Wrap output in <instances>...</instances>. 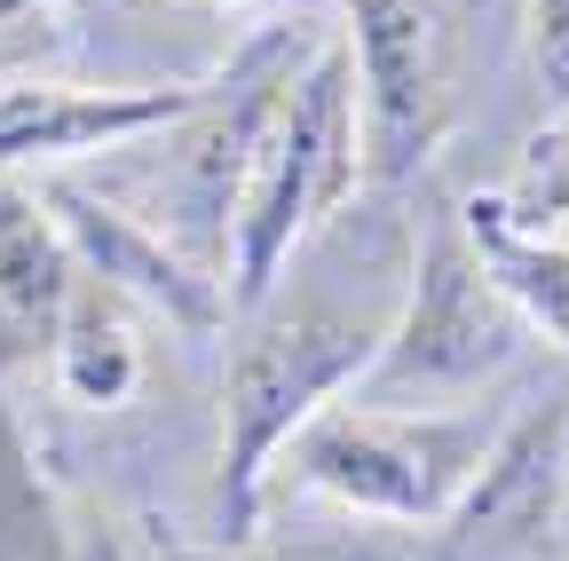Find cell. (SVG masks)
I'll list each match as a JSON object with an SVG mask.
<instances>
[{
	"label": "cell",
	"instance_id": "obj_9",
	"mask_svg": "<svg viewBox=\"0 0 569 561\" xmlns=\"http://www.w3.org/2000/svg\"><path fill=\"white\" fill-rule=\"evenodd\" d=\"M459 230H467L482 277L515 301V317L538 324V332H553V340L569 348V246H561V238H530V230H515L490 198L467 206Z\"/></svg>",
	"mask_w": 569,
	"mask_h": 561
},
{
	"label": "cell",
	"instance_id": "obj_3",
	"mask_svg": "<svg viewBox=\"0 0 569 561\" xmlns=\"http://www.w3.org/2000/svg\"><path fill=\"white\" fill-rule=\"evenodd\" d=\"M356 143L372 182H411L459 111L467 0H348Z\"/></svg>",
	"mask_w": 569,
	"mask_h": 561
},
{
	"label": "cell",
	"instance_id": "obj_5",
	"mask_svg": "<svg viewBox=\"0 0 569 561\" xmlns=\"http://www.w3.org/2000/svg\"><path fill=\"white\" fill-rule=\"evenodd\" d=\"M515 340H522L515 301L482 277L467 230L451 222L411 261V301L396 309V332H388L372 372H388V380H482L515 357Z\"/></svg>",
	"mask_w": 569,
	"mask_h": 561
},
{
	"label": "cell",
	"instance_id": "obj_15",
	"mask_svg": "<svg viewBox=\"0 0 569 561\" xmlns=\"http://www.w3.org/2000/svg\"><path fill=\"white\" fill-rule=\"evenodd\" d=\"M17 17H32V0H0V24H17Z\"/></svg>",
	"mask_w": 569,
	"mask_h": 561
},
{
	"label": "cell",
	"instance_id": "obj_13",
	"mask_svg": "<svg viewBox=\"0 0 569 561\" xmlns=\"http://www.w3.org/2000/svg\"><path fill=\"white\" fill-rule=\"evenodd\" d=\"M538 63L569 88V0H538Z\"/></svg>",
	"mask_w": 569,
	"mask_h": 561
},
{
	"label": "cell",
	"instance_id": "obj_14",
	"mask_svg": "<svg viewBox=\"0 0 569 561\" xmlns=\"http://www.w3.org/2000/svg\"><path fill=\"white\" fill-rule=\"evenodd\" d=\"M261 561H396L380 538H340V545H293V553H261Z\"/></svg>",
	"mask_w": 569,
	"mask_h": 561
},
{
	"label": "cell",
	"instance_id": "obj_6",
	"mask_svg": "<svg viewBox=\"0 0 569 561\" xmlns=\"http://www.w3.org/2000/svg\"><path fill=\"white\" fill-rule=\"evenodd\" d=\"M206 88H71V80H0V167H48L127 151L167 134Z\"/></svg>",
	"mask_w": 569,
	"mask_h": 561
},
{
	"label": "cell",
	"instance_id": "obj_1",
	"mask_svg": "<svg viewBox=\"0 0 569 561\" xmlns=\"http://www.w3.org/2000/svg\"><path fill=\"white\" fill-rule=\"evenodd\" d=\"M396 309H348L317 285L301 293H269L261 309H246L238 348H230V411H222V538H253L261 522V482L277 467V451L293 443L309 419L356 388L380 348L396 332Z\"/></svg>",
	"mask_w": 569,
	"mask_h": 561
},
{
	"label": "cell",
	"instance_id": "obj_7",
	"mask_svg": "<svg viewBox=\"0 0 569 561\" xmlns=\"http://www.w3.org/2000/svg\"><path fill=\"white\" fill-rule=\"evenodd\" d=\"M48 206L63 214L71 246L88 253V269H103L111 293H142L151 309H167L174 324L190 332H213L230 317L222 285H213V269L190 261L182 246H167L159 230H142V214H119V206H96L88 190H48Z\"/></svg>",
	"mask_w": 569,
	"mask_h": 561
},
{
	"label": "cell",
	"instance_id": "obj_8",
	"mask_svg": "<svg viewBox=\"0 0 569 561\" xmlns=\"http://www.w3.org/2000/svg\"><path fill=\"white\" fill-rule=\"evenodd\" d=\"M561 467H569V411H530L507 443H490L482 474L451 507L467 545H546L561 514Z\"/></svg>",
	"mask_w": 569,
	"mask_h": 561
},
{
	"label": "cell",
	"instance_id": "obj_4",
	"mask_svg": "<svg viewBox=\"0 0 569 561\" xmlns=\"http://www.w3.org/2000/svg\"><path fill=\"white\" fill-rule=\"evenodd\" d=\"M284 451H293V474L309 490L372 522H451V507L490 459V428L482 419H443V411L340 403V411H317Z\"/></svg>",
	"mask_w": 569,
	"mask_h": 561
},
{
	"label": "cell",
	"instance_id": "obj_10",
	"mask_svg": "<svg viewBox=\"0 0 569 561\" xmlns=\"http://www.w3.org/2000/svg\"><path fill=\"white\" fill-rule=\"evenodd\" d=\"M134 372H142V348L119 317V293L111 285L96 293V285L71 277V293L56 309V380H63V395L88 403V411H111V403H127Z\"/></svg>",
	"mask_w": 569,
	"mask_h": 561
},
{
	"label": "cell",
	"instance_id": "obj_11",
	"mask_svg": "<svg viewBox=\"0 0 569 561\" xmlns=\"http://www.w3.org/2000/svg\"><path fill=\"white\" fill-rule=\"evenodd\" d=\"M63 293H71V246L32 206H9L0 214V309L17 324H56Z\"/></svg>",
	"mask_w": 569,
	"mask_h": 561
},
{
	"label": "cell",
	"instance_id": "obj_2",
	"mask_svg": "<svg viewBox=\"0 0 569 561\" xmlns=\"http://www.w3.org/2000/svg\"><path fill=\"white\" fill-rule=\"evenodd\" d=\"M365 174V143H356V80H348V48H317L309 63H293V80L277 88L246 174H238V206H230V238H222V301L230 317L261 309L284 269L301 261V246L317 238V222L356 190Z\"/></svg>",
	"mask_w": 569,
	"mask_h": 561
},
{
	"label": "cell",
	"instance_id": "obj_12",
	"mask_svg": "<svg viewBox=\"0 0 569 561\" xmlns=\"http://www.w3.org/2000/svg\"><path fill=\"white\" fill-rule=\"evenodd\" d=\"M490 206H498V214H507L515 230H530V238H553V230L569 222V127H546V134H530V151L515 159L507 190H498Z\"/></svg>",
	"mask_w": 569,
	"mask_h": 561
}]
</instances>
